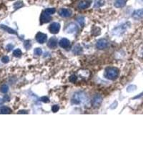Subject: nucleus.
<instances>
[{
    "label": "nucleus",
    "mask_w": 143,
    "mask_h": 143,
    "mask_svg": "<svg viewBox=\"0 0 143 143\" xmlns=\"http://www.w3.org/2000/svg\"><path fill=\"white\" fill-rule=\"evenodd\" d=\"M119 70L116 67H107L105 69L104 76L105 77L110 80H114L119 76Z\"/></svg>",
    "instance_id": "nucleus-1"
},
{
    "label": "nucleus",
    "mask_w": 143,
    "mask_h": 143,
    "mask_svg": "<svg viewBox=\"0 0 143 143\" xmlns=\"http://www.w3.org/2000/svg\"><path fill=\"white\" fill-rule=\"evenodd\" d=\"M60 29V25L58 22H53L49 26V30L51 33L57 34Z\"/></svg>",
    "instance_id": "nucleus-2"
},
{
    "label": "nucleus",
    "mask_w": 143,
    "mask_h": 143,
    "mask_svg": "<svg viewBox=\"0 0 143 143\" xmlns=\"http://www.w3.org/2000/svg\"><path fill=\"white\" fill-rule=\"evenodd\" d=\"M47 34L42 33V32H38L36 35V39L39 42V44H43L47 42Z\"/></svg>",
    "instance_id": "nucleus-3"
},
{
    "label": "nucleus",
    "mask_w": 143,
    "mask_h": 143,
    "mask_svg": "<svg viewBox=\"0 0 143 143\" xmlns=\"http://www.w3.org/2000/svg\"><path fill=\"white\" fill-rule=\"evenodd\" d=\"M41 23L44 24V23H47V22H49L51 19H52V17H51V15L48 14L47 13H46L44 11L42 12V15H41Z\"/></svg>",
    "instance_id": "nucleus-4"
},
{
    "label": "nucleus",
    "mask_w": 143,
    "mask_h": 143,
    "mask_svg": "<svg viewBox=\"0 0 143 143\" xmlns=\"http://www.w3.org/2000/svg\"><path fill=\"white\" fill-rule=\"evenodd\" d=\"M108 45V42L106 39H101L97 42V47L100 50L105 49Z\"/></svg>",
    "instance_id": "nucleus-5"
},
{
    "label": "nucleus",
    "mask_w": 143,
    "mask_h": 143,
    "mask_svg": "<svg viewBox=\"0 0 143 143\" xmlns=\"http://www.w3.org/2000/svg\"><path fill=\"white\" fill-rule=\"evenodd\" d=\"M59 14L62 17H69L72 15V11L69 9H61L59 11Z\"/></svg>",
    "instance_id": "nucleus-6"
},
{
    "label": "nucleus",
    "mask_w": 143,
    "mask_h": 143,
    "mask_svg": "<svg viewBox=\"0 0 143 143\" xmlns=\"http://www.w3.org/2000/svg\"><path fill=\"white\" fill-rule=\"evenodd\" d=\"M59 44L61 47L66 49V48H68L70 47V41L66 38H63L59 41Z\"/></svg>",
    "instance_id": "nucleus-7"
},
{
    "label": "nucleus",
    "mask_w": 143,
    "mask_h": 143,
    "mask_svg": "<svg viewBox=\"0 0 143 143\" xmlns=\"http://www.w3.org/2000/svg\"><path fill=\"white\" fill-rule=\"evenodd\" d=\"M132 17L135 19H143V9L135 10L132 14Z\"/></svg>",
    "instance_id": "nucleus-8"
},
{
    "label": "nucleus",
    "mask_w": 143,
    "mask_h": 143,
    "mask_svg": "<svg viewBox=\"0 0 143 143\" xmlns=\"http://www.w3.org/2000/svg\"><path fill=\"white\" fill-rule=\"evenodd\" d=\"M57 45V39L55 37H52L49 39L47 42V46L50 48H55Z\"/></svg>",
    "instance_id": "nucleus-9"
},
{
    "label": "nucleus",
    "mask_w": 143,
    "mask_h": 143,
    "mask_svg": "<svg viewBox=\"0 0 143 143\" xmlns=\"http://www.w3.org/2000/svg\"><path fill=\"white\" fill-rule=\"evenodd\" d=\"M102 101V98L100 95H96L94 99H93V101H92V104H94L95 107H98L100 104H101Z\"/></svg>",
    "instance_id": "nucleus-10"
},
{
    "label": "nucleus",
    "mask_w": 143,
    "mask_h": 143,
    "mask_svg": "<svg viewBox=\"0 0 143 143\" xmlns=\"http://www.w3.org/2000/svg\"><path fill=\"white\" fill-rule=\"evenodd\" d=\"M90 6V2L88 1H82L78 4V8L79 9H84L88 8Z\"/></svg>",
    "instance_id": "nucleus-11"
},
{
    "label": "nucleus",
    "mask_w": 143,
    "mask_h": 143,
    "mask_svg": "<svg viewBox=\"0 0 143 143\" xmlns=\"http://www.w3.org/2000/svg\"><path fill=\"white\" fill-rule=\"evenodd\" d=\"M126 4V0H116L115 1V7L117 8L123 7Z\"/></svg>",
    "instance_id": "nucleus-12"
},
{
    "label": "nucleus",
    "mask_w": 143,
    "mask_h": 143,
    "mask_svg": "<svg viewBox=\"0 0 143 143\" xmlns=\"http://www.w3.org/2000/svg\"><path fill=\"white\" fill-rule=\"evenodd\" d=\"M12 110L10 108L7 107H1L0 108V113L1 114H9L11 113Z\"/></svg>",
    "instance_id": "nucleus-13"
},
{
    "label": "nucleus",
    "mask_w": 143,
    "mask_h": 143,
    "mask_svg": "<svg viewBox=\"0 0 143 143\" xmlns=\"http://www.w3.org/2000/svg\"><path fill=\"white\" fill-rule=\"evenodd\" d=\"M0 27L1 28V29H4V30H6L7 32H8L9 33H10V34H17V32L13 30V29H12L11 28H9V27H8V26H4V25H0Z\"/></svg>",
    "instance_id": "nucleus-14"
},
{
    "label": "nucleus",
    "mask_w": 143,
    "mask_h": 143,
    "mask_svg": "<svg viewBox=\"0 0 143 143\" xmlns=\"http://www.w3.org/2000/svg\"><path fill=\"white\" fill-rule=\"evenodd\" d=\"M8 90H9V87L6 84H4L0 87V91L4 94H6L8 92Z\"/></svg>",
    "instance_id": "nucleus-15"
},
{
    "label": "nucleus",
    "mask_w": 143,
    "mask_h": 143,
    "mask_svg": "<svg viewBox=\"0 0 143 143\" xmlns=\"http://www.w3.org/2000/svg\"><path fill=\"white\" fill-rule=\"evenodd\" d=\"M23 5H24V4H23V3H22V1H17V2L14 3V7L15 9H19L20 7H23Z\"/></svg>",
    "instance_id": "nucleus-16"
},
{
    "label": "nucleus",
    "mask_w": 143,
    "mask_h": 143,
    "mask_svg": "<svg viewBox=\"0 0 143 143\" xmlns=\"http://www.w3.org/2000/svg\"><path fill=\"white\" fill-rule=\"evenodd\" d=\"M73 28H77V26L75 25H74V24H72L71 25H69V26H68V28H67V32H75V29H73Z\"/></svg>",
    "instance_id": "nucleus-17"
},
{
    "label": "nucleus",
    "mask_w": 143,
    "mask_h": 143,
    "mask_svg": "<svg viewBox=\"0 0 143 143\" xmlns=\"http://www.w3.org/2000/svg\"><path fill=\"white\" fill-rule=\"evenodd\" d=\"M13 54L14 57H20L22 55V51H21V50H19V49L15 50L13 52Z\"/></svg>",
    "instance_id": "nucleus-18"
},
{
    "label": "nucleus",
    "mask_w": 143,
    "mask_h": 143,
    "mask_svg": "<svg viewBox=\"0 0 143 143\" xmlns=\"http://www.w3.org/2000/svg\"><path fill=\"white\" fill-rule=\"evenodd\" d=\"M44 12H45L46 13L48 14H50V15H52V14H53L55 13L56 10H55V9H54V8H49V9H45V10H44Z\"/></svg>",
    "instance_id": "nucleus-19"
},
{
    "label": "nucleus",
    "mask_w": 143,
    "mask_h": 143,
    "mask_svg": "<svg viewBox=\"0 0 143 143\" xmlns=\"http://www.w3.org/2000/svg\"><path fill=\"white\" fill-rule=\"evenodd\" d=\"M24 45H25V47L26 49L29 50L30 48V47H31V42H30V40H26L25 42Z\"/></svg>",
    "instance_id": "nucleus-20"
},
{
    "label": "nucleus",
    "mask_w": 143,
    "mask_h": 143,
    "mask_svg": "<svg viewBox=\"0 0 143 143\" xmlns=\"http://www.w3.org/2000/svg\"><path fill=\"white\" fill-rule=\"evenodd\" d=\"M34 54H35L36 55L39 56V55H41V54H42V50L40 48H36V49L34 50Z\"/></svg>",
    "instance_id": "nucleus-21"
},
{
    "label": "nucleus",
    "mask_w": 143,
    "mask_h": 143,
    "mask_svg": "<svg viewBox=\"0 0 143 143\" xmlns=\"http://www.w3.org/2000/svg\"><path fill=\"white\" fill-rule=\"evenodd\" d=\"M9 58L7 56H4L1 58V62L3 63H7V62H9Z\"/></svg>",
    "instance_id": "nucleus-22"
},
{
    "label": "nucleus",
    "mask_w": 143,
    "mask_h": 143,
    "mask_svg": "<svg viewBox=\"0 0 143 143\" xmlns=\"http://www.w3.org/2000/svg\"><path fill=\"white\" fill-rule=\"evenodd\" d=\"M77 76L75 75H72L69 77V81L72 82H75L76 80H77Z\"/></svg>",
    "instance_id": "nucleus-23"
},
{
    "label": "nucleus",
    "mask_w": 143,
    "mask_h": 143,
    "mask_svg": "<svg viewBox=\"0 0 143 143\" xmlns=\"http://www.w3.org/2000/svg\"><path fill=\"white\" fill-rule=\"evenodd\" d=\"M41 101L43 102H45V103H47V102H50V100L47 97H42L41 98Z\"/></svg>",
    "instance_id": "nucleus-24"
},
{
    "label": "nucleus",
    "mask_w": 143,
    "mask_h": 143,
    "mask_svg": "<svg viewBox=\"0 0 143 143\" xmlns=\"http://www.w3.org/2000/svg\"><path fill=\"white\" fill-rule=\"evenodd\" d=\"M52 110L53 112H57L59 110V106L58 105H54L52 107Z\"/></svg>",
    "instance_id": "nucleus-25"
},
{
    "label": "nucleus",
    "mask_w": 143,
    "mask_h": 143,
    "mask_svg": "<svg viewBox=\"0 0 143 143\" xmlns=\"http://www.w3.org/2000/svg\"><path fill=\"white\" fill-rule=\"evenodd\" d=\"M14 47L13 45H12V44H8L7 46V50H8V51H10L12 48Z\"/></svg>",
    "instance_id": "nucleus-26"
},
{
    "label": "nucleus",
    "mask_w": 143,
    "mask_h": 143,
    "mask_svg": "<svg viewBox=\"0 0 143 143\" xmlns=\"http://www.w3.org/2000/svg\"><path fill=\"white\" fill-rule=\"evenodd\" d=\"M19 114H24V113H25V114H27V112L26 111H20L19 112Z\"/></svg>",
    "instance_id": "nucleus-27"
},
{
    "label": "nucleus",
    "mask_w": 143,
    "mask_h": 143,
    "mask_svg": "<svg viewBox=\"0 0 143 143\" xmlns=\"http://www.w3.org/2000/svg\"></svg>",
    "instance_id": "nucleus-28"
}]
</instances>
